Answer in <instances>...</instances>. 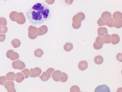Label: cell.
<instances>
[{
  "label": "cell",
  "mask_w": 122,
  "mask_h": 92,
  "mask_svg": "<svg viewBox=\"0 0 122 92\" xmlns=\"http://www.w3.org/2000/svg\"><path fill=\"white\" fill-rule=\"evenodd\" d=\"M28 21L32 25H39L51 18V11L49 6L41 2L35 3L25 14Z\"/></svg>",
  "instance_id": "1"
},
{
  "label": "cell",
  "mask_w": 122,
  "mask_h": 92,
  "mask_svg": "<svg viewBox=\"0 0 122 92\" xmlns=\"http://www.w3.org/2000/svg\"><path fill=\"white\" fill-rule=\"evenodd\" d=\"M38 29L35 27L31 26L28 28V36L29 38L32 40L36 39L38 36Z\"/></svg>",
  "instance_id": "2"
},
{
  "label": "cell",
  "mask_w": 122,
  "mask_h": 92,
  "mask_svg": "<svg viewBox=\"0 0 122 92\" xmlns=\"http://www.w3.org/2000/svg\"><path fill=\"white\" fill-rule=\"evenodd\" d=\"M12 65L13 68L15 70H21L25 68V64L20 60L13 62Z\"/></svg>",
  "instance_id": "3"
},
{
  "label": "cell",
  "mask_w": 122,
  "mask_h": 92,
  "mask_svg": "<svg viewBox=\"0 0 122 92\" xmlns=\"http://www.w3.org/2000/svg\"><path fill=\"white\" fill-rule=\"evenodd\" d=\"M30 77H31L35 78L38 77L42 72V70L40 68L36 67L34 69H32L30 70Z\"/></svg>",
  "instance_id": "4"
},
{
  "label": "cell",
  "mask_w": 122,
  "mask_h": 92,
  "mask_svg": "<svg viewBox=\"0 0 122 92\" xmlns=\"http://www.w3.org/2000/svg\"><path fill=\"white\" fill-rule=\"evenodd\" d=\"M103 44L102 38L100 37H98L96 38V42L94 43V47L96 50L100 49L103 47Z\"/></svg>",
  "instance_id": "5"
},
{
  "label": "cell",
  "mask_w": 122,
  "mask_h": 92,
  "mask_svg": "<svg viewBox=\"0 0 122 92\" xmlns=\"http://www.w3.org/2000/svg\"><path fill=\"white\" fill-rule=\"evenodd\" d=\"M95 92H110L111 91L108 87L105 84L97 87L95 90Z\"/></svg>",
  "instance_id": "6"
},
{
  "label": "cell",
  "mask_w": 122,
  "mask_h": 92,
  "mask_svg": "<svg viewBox=\"0 0 122 92\" xmlns=\"http://www.w3.org/2000/svg\"><path fill=\"white\" fill-rule=\"evenodd\" d=\"M48 31L47 27L46 26H42L38 28L37 31V34L39 36L46 34Z\"/></svg>",
  "instance_id": "7"
},
{
  "label": "cell",
  "mask_w": 122,
  "mask_h": 92,
  "mask_svg": "<svg viewBox=\"0 0 122 92\" xmlns=\"http://www.w3.org/2000/svg\"><path fill=\"white\" fill-rule=\"evenodd\" d=\"M88 63L85 60L80 61L78 65L79 69L82 71L86 70L88 67Z\"/></svg>",
  "instance_id": "8"
},
{
  "label": "cell",
  "mask_w": 122,
  "mask_h": 92,
  "mask_svg": "<svg viewBox=\"0 0 122 92\" xmlns=\"http://www.w3.org/2000/svg\"><path fill=\"white\" fill-rule=\"evenodd\" d=\"M61 72L59 70L53 71L52 76L53 80L56 82L59 81L60 76Z\"/></svg>",
  "instance_id": "9"
},
{
  "label": "cell",
  "mask_w": 122,
  "mask_h": 92,
  "mask_svg": "<svg viewBox=\"0 0 122 92\" xmlns=\"http://www.w3.org/2000/svg\"><path fill=\"white\" fill-rule=\"evenodd\" d=\"M24 76L23 74L21 72H18L16 74L15 81L18 83L22 82L24 79Z\"/></svg>",
  "instance_id": "10"
},
{
  "label": "cell",
  "mask_w": 122,
  "mask_h": 92,
  "mask_svg": "<svg viewBox=\"0 0 122 92\" xmlns=\"http://www.w3.org/2000/svg\"><path fill=\"white\" fill-rule=\"evenodd\" d=\"M112 43L113 45L118 44L120 41V38L119 36L116 34H112Z\"/></svg>",
  "instance_id": "11"
},
{
  "label": "cell",
  "mask_w": 122,
  "mask_h": 92,
  "mask_svg": "<svg viewBox=\"0 0 122 92\" xmlns=\"http://www.w3.org/2000/svg\"><path fill=\"white\" fill-rule=\"evenodd\" d=\"M19 54L16 52L13 51L9 55L8 58L10 59L12 61H14L19 59Z\"/></svg>",
  "instance_id": "12"
},
{
  "label": "cell",
  "mask_w": 122,
  "mask_h": 92,
  "mask_svg": "<svg viewBox=\"0 0 122 92\" xmlns=\"http://www.w3.org/2000/svg\"><path fill=\"white\" fill-rule=\"evenodd\" d=\"M6 77L8 81H14L16 78V74L14 72H9L6 74Z\"/></svg>",
  "instance_id": "13"
},
{
  "label": "cell",
  "mask_w": 122,
  "mask_h": 92,
  "mask_svg": "<svg viewBox=\"0 0 122 92\" xmlns=\"http://www.w3.org/2000/svg\"><path fill=\"white\" fill-rule=\"evenodd\" d=\"M11 43L13 47L15 48H18L20 47L21 44L20 40L17 39L13 40L11 41Z\"/></svg>",
  "instance_id": "14"
},
{
  "label": "cell",
  "mask_w": 122,
  "mask_h": 92,
  "mask_svg": "<svg viewBox=\"0 0 122 92\" xmlns=\"http://www.w3.org/2000/svg\"><path fill=\"white\" fill-rule=\"evenodd\" d=\"M73 45L71 43H66L64 46V50L65 51L67 52L71 51L73 49Z\"/></svg>",
  "instance_id": "15"
},
{
  "label": "cell",
  "mask_w": 122,
  "mask_h": 92,
  "mask_svg": "<svg viewBox=\"0 0 122 92\" xmlns=\"http://www.w3.org/2000/svg\"><path fill=\"white\" fill-rule=\"evenodd\" d=\"M94 61L97 65L101 64L103 63V58L100 55H98L95 57L94 59Z\"/></svg>",
  "instance_id": "16"
},
{
  "label": "cell",
  "mask_w": 122,
  "mask_h": 92,
  "mask_svg": "<svg viewBox=\"0 0 122 92\" xmlns=\"http://www.w3.org/2000/svg\"><path fill=\"white\" fill-rule=\"evenodd\" d=\"M68 76L65 72H61L60 76L59 81L61 82L65 83L68 80Z\"/></svg>",
  "instance_id": "17"
},
{
  "label": "cell",
  "mask_w": 122,
  "mask_h": 92,
  "mask_svg": "<svg viewBox=\"0 0 122 92\" xmlns=\"http://www.w3.org/2000/svg\"><path fill=\"white\" fill-rule=\"evenodd\" d=\"M103 43L105 44H109L111 42V36L109 34H106L102 38Z\"/></svg>",
  "instance_id": "18"
},
{
  "label": "cell",
  "mask_w": 122,
  "mask_h": 92,
  "mask_svg": "<svg viewBox=\"0 0 122 92\" xmlns=\"http://www.w3.org/2000/svg\"><path fill=\"white\" fill-rule=\"evenodd\" d=\"M50 78L46 72H44L40 77V79L44 82L47 81L50 79Z\"/></svg>",
  "instance_id": "19"
},
{
  "label": "cell",
  "mask_w": 122,
  "mask_h": 92,
  "mask_svg": "<svg viewBox=\"0 0 122 92\" xmlns=\"http://www.w3.org/2000/svg\"><path fill=\"white\" fill-rule=\"evenodd\" d=\"M44 54V52L42 49H38L35 50L34 54L36 57L40 58Z\"/></svg>",
  "instance_id": "20"
},
{
  "label": "cell",
  "mask_w": 122,
  "mask_h": 92,
  "mask_svg": "<svg viewBox=\"0 0 122 92\" xmlns=\"http://www.w3.org/2000/svg\"><path fill=\"white\" fill-rule=\"evenodd\" d=\"M22 73L24 74V78L26 79L29 77L30 75V71L29 70L27 69H24L21 71Z\"/></svg>",
  "instance_id": "21"
},
{
  "label": "cell",
  "mask_w": 122,
  "mask_h": 92,
  "mask_svg": "<svg viewBox=\"0 0 122 92\" xmlns=\"http://www.w3.org/2000/svg\"><path fill=\"white\" fill-rule=\"evenodd\" d=\"M14 86V83L11 81H6L4 84V87L6 89H7L9 87H10Z\"/></svg>",
  "instance_id": "22"
},
{
  "label": "cell",
  "mask_w": 122,
  "mask_h": 92,
  "mask_svg": "<svg viewBox=\"0 0 122 92\" xmlns=\"http://www.w3.org/2000/svg\"><path fill=\"white\" fill-rule=\"evenodd\" d=\"M70 92H80V87H79L74 85L72 87L70 90Z\"/></svg>",
  "instance_id": "23"
},
{
  "label": "cell",
  "mask_w": 122,
  "mask_h": 92,
  "mask_svg": "<svg viewBox=\"0 0 122 92\" xmlns=\"http://www.w3.org/2000/svg\"><path fill=\"white\" fill-rule=\"evenodd\" d=\"M7 24V21L5 18L1 17L0 18V25L6 26Z\"/></svg>",
  "instance_id": "24"
},
{
  "label": "cell",
  "mask_w": 122,
  "mask_h": 92,
  "mask_svg": "<svg viewBox=\"0 0 122 92\" xmlns=\"http://www.w3.org/2000/svg\"><path fill=\"white\" fill-rule=\"evenodd\" d=\"M7 30L8 29L7 27L0 26V33H6Z\"/></svg>",
  "instance_id": "25"
},
{
  "label": "cell",
  "mask_w": 122,
  "mask_h": 92,
  "mask_svg": "<svg viewBox=\"0 0 122 92\" xmlns=\"http://www.w3.org/2000/svg\"><path fill=\"white\" fill-rule=\"evenodd\" d=\"M6 81V78L5 76L0 77V84L4 85V83Z\"/></svg>",
  "instance_id": "26"
},
{
  "label": "cell",
  "mask_w": 122,
  "mask_h": 92,
  "mask_svg": "<svg viewBox=\"0 0 122 92\" xmlns=\"http://www.w3.org/2000/svg\"><path fill=\"white\" fill-rule=\"evenodd\" d=\"M54 71V69L52 68H50L47 70L46 72H47V74L51 78V74H52V72Z\"/></svg>",
  "instance_id": "27"
},
{
  "label": "cell",
  "mask_w": 122,
  "mask_h": 92,
  "mask_svg": "<svg viewBox=\"0 0 122 92\" xmlns=\"http://www.w3.org/2000/svg\"><path fill=\"white\" fill-rule=\"evenodd\" d=\"M7 91L8 92H16V90L14 87V86H11L9 87L7 89Z\"/></svg>",
  "instance_id": "28"
},
{
  "label": "cell",
  "mask_w": 122,
  "mask_h": 92,
  "mask_svg": "<svg viewBox=\"0 0 122 92\" xmlns=\"http://www.w3.org/2000/svg\"><path fill=\"white\" fill-rule=\"evenodd\" d=\"M117 59L118 61L122 62V53H119L116 56Z\"/></svg>",
  "instance_id": "29"
},
{
  "label": "cell",
  "mask_w": 122,
  "mask_h": 92,
  "mask_svg": "<svg viewBox=\"0 0 122 92\" xmlns=\"http://www.w3.org/2000/svg\"><path fill=\"white\" fill-rule=\"evenodd\" d=\"M6 39V35L5 34H0V42H4Z\"/></svg>",
  "instance_id": "30"
}]
</instances>
